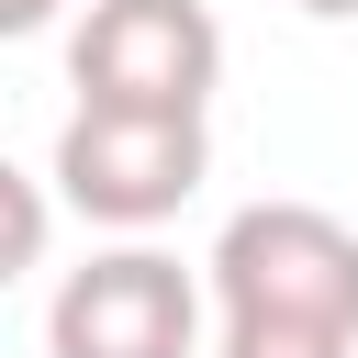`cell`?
Listing matches in <instances>:
<instances>
[{
  "label": "cell",
  "mask_w": 358,
  "mask_h": 358,
  "mask_svg": "<svg viewBox=\"0 0 358 358\" xmlns=\"http://www.w3.org/2000/svg\"><path fill=\"white\" fill-rule=\"evenodd\" d=\"M291 11H313V22H358V0H291Z\"/></svg>",
  "instance_id": "obj_8"
},
{
  "label": "cell",
  "mask_w": 358,
  "mask_h": 358,
  "mask_svg": "<svg viewBox=\"0 0 358 358\" xmlns=\"http://www.w3.org/2000/svg\"><path fill=\"white\" fill-rule=\"evenodd\" d=\"M56 11H67V0H0V34H45Z\"/></svg>",
  "instance_id": "obj_7"
},
{
  "label": "cell",
  "mask_w": 358,
  "mask_h": 358,
  "mask_svg": "<svg viewBox=\"0 0 358 358\" xmlns=\"http://www.w3.org/2000/svg\"><path fill=\"white\" fill-rule=\"evenodd\" d=\"M67 90H78V112L201 123L224 90V22L201 0H90L67 34Z\"/></svg>",
  "instance_id": "obj_2"
},
{
  "label": "cell",
  "mask_w": 358,
  "mask_h": 358,
  "mask_svg": "<svg viewBox=\"0 0 358 358\" xmlns=\"http://www.w3.org/2000/svg\"><path fill=\"white\" fill-rule=\"evenodd\" d=\"M0 213H11V235H0V280L45 268V179H34V168H0Z\"/></svg>",
  "instance_id": "obj_5"
},
{
  "label": "cell",
  "mask_w": 358,
  "mask_h": 358,
  "mask_svg": "<svg viewBox=\"0 0 358 358\" xmlns=\"http://www.w3.org/2000/svg\"><path fill=\"white\" fill-rule=\"evenodd\" d=\"M213 313L358 347V235L324 201H246L213 235Z\"/></svg>",
  "instance_id": "obj_1"
},
{
  "label": "cell",
  "mask_w": 358,
  "mask_h": 358,
  "mask_svg": "<svg viewBox=\"0 0 358 358\" xmlns=\"http://www.w3.org/2000/svg\"><path fill=\"white\" fill-rule=\"evenodd\" d=\"M213 358H358V347H324V336H268V324H224Z\"/></svg>",
  "instance_id": "obj_6"
},
{
  "label": "cell",
  "mask_w": 358,
  "mask_h": 358,
  "mask_svg": "<svg viewBox=\"0 0 358 358\" xmlns=\"http://www.w3.org/2000/svg\"><path fill=\"white\" fill-rule=\"evenodd\" d=\"M45 179L67 190V213H90L112 235H145L213 179V134L201 123H157V112H67Z\"/></svg>",
  "instance_id": "obj_3"
},
{
  "label": "cell",
  "mask_w": 358,
  "mask_h": 358,
  "mask_svg": "<svg viewBox=\"0 0 358 358\" xmlns=\"http://www.w3.org/2000/svg\"><path fill=\"white\" fill-rule=\"evenodd\" d=\"M201 347V280L168 246H101L45 302V358H190Z\"/></svg>",
  "instance_id": "obj_4"
}]
</instances>
